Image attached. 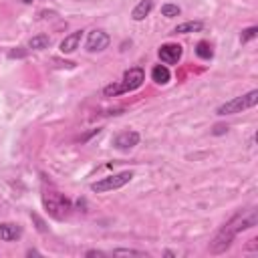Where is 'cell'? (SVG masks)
<instances>
[{"instance_id": "6da1fadb", "label": "cell", "mask_w": 258, "mask_h": 258, "mask_svg": "<svg viewBox=\"0 0 258 258\" xmlns=\"http://www.w3.org/2000/svg\"><path fill=\"white\" fill-rule=\"evenodd\" d=\"M256 222H258L256 208H248V210L236 212V214L220 228V232L214 236V240L210 242V252H212V254H222V252H226V250L232 246L234 238H236L240 232H244V230H248V228H254Z\"/></svg>"}, {"instance_id": "7a4b0ae2", "label": "cell", "mask_w": 258, "mask_h": 258, "mask_svg": "<svg viewBox=\"0 0 258 258\" xmlns=\"http://www.w3.org/2000/svg\"><path fill=\"white\" fill-rule=\"evenodd\" d=\"M145 81V73L141 67H131L123 73V79L115 85H107L103 89V95L105 97H117V95H123V93H131V91H137Z\"/></svg>"}, {"instance_id": "3957f363", "label": "cell", "mask_w": 258, "mask_h": 258, "mask_svg": "<svg viewBox=\"0 0 258 258\" xmlns=\"http://www.w3.org/2000/svg\"><path fill=\"white\" fill-rule=\"evenodd\" d=\"M42 206L48 212V216H52L54 220H64L69 216V212L73 210L71 208V200L64 194H60V191H56L52 187L42 191Z\"/></svg>"}, {"instance_id": "277c9868", "label": "cell", "mask_w": 258, "mask_h": 258, "mask_svg": "<svg viewBox=\"0 0 258 258\" xmlns=\"http://www.w3.org/2000/svg\"><path fill=\"white\" fill-rule=\"evenodd\" d=\"M256 103H258V91L252 89V91H248L246 95H240V97H234V99L222 103V105L216 109V113L222 115V117H224V115H236V113H242V111H246V109L256 107Z\"/></svg>"}, {"instance_id": "5b68a950", "label": "cell", "mask_w": 258, "mask_h": 258, "mask_svg": "<svg viewBox=\"0 0 258 258\" xmlns=\"http://www.w3.org/2000/svg\"><path fill=\"white\" fill-rule=\"evenodd\" d=\"M133 179V171H119V173H113V175H107L99 181H93L91 183V191L95 194H105V191H111V189H119L123 185H127L129 181Z\"/></svg>"}, {"instance_id": "8992f818", "label": "cell", "mask_w": 258, "mask_h": 258, "mask_svg": "<svg viewBox=\"0 0 258 258\" xmlns=\"http://www.w3.org/2000/svg\"><path fill=\"white\" fill-rule=\"evenodd\" d=\"M111 44V36L105 32V30H91L89 36H87V42H85V48L89 52H103L105 48H109Z\"/></svg>"}, {"instance_id": "52a82bcc", "label": "cell", "mask_w": 258, "mask_h": 258, "mask_svg": "<svg viewBox=\"0 0 258 258\" xmlns=\"http://www.w3.org/2000/svg\"><path fill=\"white\" fill-rule=\"evenodd\" d=\"M181 54H183V46L177 44V42H165L157 50V56L163 64H177Z\"/></svg>"}, {"instance_id": "ba28073f", "label": "cell", "mask_w": 258, "mask_h": 258, "mask_svg": "<svg viewBox=\"0 0 258 258\" xmlns=\"http://www.w3.org/2000/svg\"><path fill=\"white\" fill-rule=\"evenodd\" d=\"M141 135L137 131H121L113 137V147L119 151H131L135 145H139Z\"/></svg>"}, {"instance_id": "9c48e42d", "label": "cell", "mask_w": 258, "mask_h": 258, "mask_svg": "<svg viewBox=\"0 0 258 258\" xmlns=\"http://www.w3.org/2000/svg\"><path fill=\"white\" fill-rule=\"evenodd\" d=\"M22 238V226L14 222H0V240L2 242H16Z\"/></svg>"}, {"instance_id": "30bf717a", "label": "cell", "mask_w": 258, "mask_h": 258, "mask_svg": "<svg viewBox=\"0 0 258 258\" xmlns=\"http://www.w3.org/2000/svg\"><path fill=\"white\" fill-rule=\"evenodd\" d=\"M81 38H83V30H75V32L67 34V36L60 40V44H58L60 52H62V54H71V52H75V50L79 48V44H81Z\"/></svg>"}, {"instance_id": "8fae6325", "label": "cell", "mask_w": 258, "mask_h": 258, "mask_svg": "<svg viewBox=\"0 0 258 258\" xmlns=\"http://www.w3.org/2000/svg\"><path fill=\"white\" fill-rule=\"evenodd\" d=\"M151 10H153V0H139L137 6L131 10V18L135 22H141L145 16H149Z\"/></svg>"}, {"instance_id": "7c38bea8", "label": "cell", "mask_w": 258, "mask_h": 258, "mask_svg": "<svg viewBox=\"0 0 258 258\" xmlns=\"http://www.w3.org/2000/svg\"><path fill=\"white\" fill-rule=\"evenodd\" d=\"M151 79H153V83H157V85H167V83L171 81V73H169V69H167L165 64H155V67L151 69Z\"/></svg>"}, {"instance_id": "4fadbf2b", "label": "cell", "mask_w": 258, "mask_h": 258, "mask_svg": "<svg viewBox=\"0 0 258 258\" xmlns=\"http://www.w3.org/2000/svg\"><path fill=\"white\" fill-rule=\"evenodd\" d=\"M202 28H204V22L202 20H187V22L177 24L173 32H177V34H189V32H200Z\"/></svg>"}, {"instance_id": "5bb4252c", "label": "cell", "mask_w": 258, "mask_h": 258, "mask_svg": "<svg viewBox=\"0 0 258 258\" xmlns=\"http://www.w3.org/2000/svg\"><path fill=\"white\" fill-rule=\"evenodd\" d=\"M28 46L32 50H44V48L50 46V36L48 34H36V36H32L28 40Z\"/></svg>"}, {"instance_id": "9a60e30c", "label": "cell", "mask_w": 258, "mask_h": 258, "mask_svg": "<svg viewBox=\"0 0 258 258\" xmlns=\"http://www.w3.org/2000/svg\"><path fill=\"white\" fill-rule=\"evenodd\" d=\"M196 54H198L202 60H210V58L214 56V48H212V44H210L208 40H200V42L196 44Z\"/></svg>"}, {"instance_id": "2e32d148", "label": "cell", "mask_w": 258, "mask_h": 258, "mask_svg": "<svg viewBox=\"0 0 258 258\" xmlns=\"http://www.w3.org/2000/svg\"><path fill=\"white\" fill-rule=\"evenodd\" d=\"M161 14L165 16V18H175V16H179L181 14V8L177 6V4H163L161 6Z\"/></svg>"}, {"instance_id": "e0dca14e", "label": "cell", "mask_w": 258, "mask_h": 258, "mask_svg": "<svg viewBox=\"0 0 258 258\" xmlns=\"http://www.w3.org/2000/svg\"><path fill=\"white\" fill-rule=\"evenodd\" d=\"M113 256H147V252L133 250V248H117V250H113Z\"/></svg>"}, {"instance_id": "ac0fdd59", "label": "cell", "mask_w": 258, "mask_h": 258, "mask_svg": "<svg viewBox=\"0 0 258 258\" xmlns=\"http://www.w3.org/2000/svg\"><path fill=\"white\" fill-rule=\"evenodd\" d=\"M256 34H258V26H248V28L242 30V34H240V42H250L252 38H256Z\"/></svg>"}, {"instance_id": "d6986e66", "label": "cell", "mask_w": 258, "mask_h": 258, "mask_svg": "<svg viewBox=\"0 0 258 258\" xmlns=\"http://www.w3.org/2000/svg\"><path fill=\"white\" fill-rule=\"evenodd\" d=\"M30 218L36 222V230H38V232H46V226H44V222H42V220H40L36 214H30Z\"/></svg>"}, {"instance_id": "ffe728a7", "label": "cell", "mask_w": 258, "mask_h": 258, "mask_svg": "<svg viewBox=\"0 0 258 258\" xmlns=\"http://www.w3.org/2000/svg\"><path fill=\"white\" fill-rule=\"evenodd\" d=\"M226 131H228V125H216L214 135H222V133H226Z\"/></svg>"}, {"instance_id": "44dd1931", "label": "cell", "mask_w": 258, "mask_h": 258, "mask_svg": "<svg viewBox=\"0 0 258 258\" xmlns=\"http://www.w3.org/2000/svg\"><path fill=\"white\" fill-rule=\"evenodd\" d=\"M85 256H107L105 252H101V250H89Z\"/></svg>"}, {"instance_id": "7402d4cb", "label": "cell", "mask_w": 258, "mask_h": 258, "mask_svg": "<svg viewBox=\"0 0 258 258\" xmlns=\"http://www.w3.org/2000/svg\"><path fill=\"white\" fill-rule=\"evenodd\" d=\"M22 4H32V0H20Z\"/></svg>"}]
</instances>
